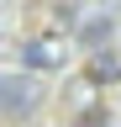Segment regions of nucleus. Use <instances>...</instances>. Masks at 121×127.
<instances>
[{"mask_svg":"<svg viewBox=\"0 0 121 127\" xmlns=\"http://www.w3.org/2000/svg\"><path fill=\"white\" fill-rule=\"evenodd\" d=\"M37 106H42V79L32 74H0V117H11V122H26V117H37Z\"/></svg>","mask_w":121,"mask_h":127,"instance_id":"obj_1","label":"nucleus"},{"mask_svg":"<svg viewBox=\"0 0 121 127\" xmlns=\"http://www.w3.org/2000/svg\"><path fill=\"white\" fill-rule=\"evenodd\" d=\"M21 58H26V69H37V74H58L69 64V42L53 37V32H37V37L21 42Z\"/></svg>","mask_w":121,"mask_h":127,"instance_id":"obj_2","label":"nucleus"},{"mask_svg":"<svg viewBox=\"0 0 121 127\" xmlns=\"http://www.w3.org/2000/svg\"><path fill=\"white\" fill-rule=\"evenodd\" d=\"M74 37H79V48L95 58V53H105V48H111L116 21H111V16H89V21H79V32H74Z\"/></svg>","mask_w":121,"mask_h":127,"instance_id":"obj_3","label":"nucleus"},{"mask_svg":"<svg viewBox=\"0 0 121 127\" xmlns=\"http://www.w3.org/2000/svg\"><path fill=\"white\" fill-rule=\"evenodd\" d=\"M84 74H89V85H116V79H121V48H105V53H95Z\"/></svg>","mask_w":121,"mask_h":127,"instance_id":"obj_4","label":"nucleus"},{"mask_svg":"<svg viewBox=\"0 0 121 127\" xmlns=\"http://www.w3.org/2000/svg\"><path fill=\"white\" fill-rule=\"evenodd\" d=\"M79 127H111V111H105V106H89L79 117Z\"/></svg>","mask_w":121,"mask_h":127,"instance_id":"obj_5","label":"nucleus"}]
</instances>
